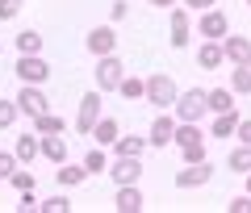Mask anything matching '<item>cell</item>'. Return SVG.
<instances>
[{"label": "cell", "mask_w": 251, "mask_h": 213, "mask_svg": "<svg viewBox=\"0 0 251 213\" xmlns=\"http://www.w3.org/2000/svg\"><path fill=\"white\" fill-rule=\"evenodd\" d=\"M234 138H239V142H251V117H247V121H239V130H234Z\"/></svg>", "instance_id": "obj_40"}, {"label": "cell", "mask_w": 251, "mask_h": 213, "mask_svg": "<svg viewBox=\"0 0 251 213\" xmlns=\"http://www.w3.org/2000/svg\"><path fill=\"white\" fill-rule=\"evenodd\" d=\"M201 138H205V134H201V121H180V125H176V142H172V146L180 151V146H193V142H201Z\"/></svg>", "instance_id": "obj_26"}, {"label": "cell", "mask_w": 251, "mask_h": 213, "mask_svg": "<svg viewBox=\"0 0 251 213\" xmlns=\"http://www.w3.org/2000/svg\"><path fill=\"white\" fill-rule=\"evenodd\" d=\"M234 105V88H209V113H230Z\"/></svg>", "instance_id": "obj_28"}, {"label": "cell", "mask_w": 251, "mask_h": 213, "mask_svg": "<svg viewBox=\"0 0 251 213\" xmlns=\"http://www.w3.org/2000/svg\"><path fill=\"white\" fill-rule=\"evenodd\" d=\"M113 184H138L143 180V159L138 155H113V163H109V171H105Z\"/></svg>", "instance_id": "obj_8"}, {"label": "cell", "mask_w": 251, "mask_h": 213, "mask_svg": "<svg viewBox=\"0 0 251 213\" xmlns=\"http://www.w3.org/2000/svg\"><path fill=\"white\" fill-rule=\"evenodd\" d=\"M25 0H0V21H17Z\"/></svg>", "instance_id": "obj_35"}, {"label": "cell", "mask_w": 251, "mask_h": 213, "mask_svg": "<svg viewBox=\"0 0 251 213\" xmlns=\"http://www.w3.org/2000/svg\"><path fill=\"white\" fill-rule=\"evenodd\" d=\"M84 46H88L92 59H100V54H117V29H113V21H109V25H92L88 38H84Z\"/></svg>", "instance_id": "obj_10"}, {"label": "cell", "mask_w": 251, "mask_h": 213, "mask_svg": "<svg viewBox=\"0 0 251 213\" xmlns=\"http://www.w3.org/2000/svg\"><path fill=\"white\" fill-rule=\"evenodd\" d=\"M176 96H180V88H176V80H172L168 71H151L147 75V105H155L163 113V109L176 105Z\"/></svg>", "instance_id": "obj_3"}, {"label": "cell", "mask_w": 251, "mask_h": 213, "mask_svg": "<svg viewBox=\"0 0 251 213\" xmlns=\"http://www.w3.org/2000/svg\"><path fill=\"white\" fill-rule=\"evenodd\" d=\"M109 163H113V159H109V151H105V146H92V151L84 155V167H88V176H105V171H109Z\"/></svg>", "instance_id": "obj_27"}, {"label": "cell", "mask_w": 251, "mask_h": 213, "mask_svg": "<svg viewBox=\"0 0 251 213\" xmlns=\"http://www.w3.org/2000/svg\"><path fill=\"white\" fill-rule=\"evenodd\" d=\"M42 159H50L54 167L67 163V138L63 134H42Z\"/></svg>", "instance_id": "obj_18"}, {"label": "cell", "mask_w": 251, "mask_h": 213, "mask_svg": "<svg viewBox=\"0 0 251 213\" xmlns=\"http://www.w3.org/2000/svg\"><path fill=\"white\" fill-rule=\"evenodd\" d=\"M147 146H151V142H147V138H138V134H122V138H117L113 146H109V151H113V155H138V159H143V151H147Z\"/></svg>", "instance_id": "obj_23"}, {"label": "cell", "mask_w": 251, "mask_h": 213, "mask_svg": "<svg viewBox=\"0 0 251 213\" xmlns=\"http://www.w3.org/2000/svg\"><path fill=\"white\" fill-rule=\"evenodd\" d=\"M222 63H226L222 38H201V42H197V67L201 71H218Z\"/></svg>", "instance_id": "obj_13"}, {"label": "cell", "mask_w": 251, "mask_h": 213, "mask_svg": "<svg viewBox=\"0 0 251 213\" xmlns=\"http://www.w3.org/2000/svg\"><path fill=\"white\" fill-rule=\"evenodd\" d=\"M29 125H34L38 134H67V121H63L59 113H50V109H46V113H38Z\"/></svg>", "instance_id": "obj_24"}, {"label": "cell", "mask_w": 251, "mask_h": 213, "mask_svg": "<svg viewBox=\"0 0 251 213\" xmlns=\"http://www.w3.org/2000/svg\"><path fill=\"white\" fill-rule=\"evenodd\" d=\"M147 4H155V9H176L180 0H147Z\"/></svg>", "instance_id": "obj_41"}, {"label": "cell", "mask_w": 251, "mask_h": 213, "mask_svg": "<svg viewBox=\"0 0 251 213\" xmlns=\"http://www.w3.org/2000/svg\"><path fill=\"white\" fill-rule=\"evenodd\" d=\"M239 109H230V113H214V121H209V134L214 138H234V130H239Z\"/></svg>", "instance_id": "obj_21"}, {"label": "cell", "mask_w": 251, "mask_h": 213, "mask_svg": "<svg viewBox=\"0 0 251 213\" xmlns=\"http://www.w3.org/2000/svg\"><path fill=\"white\" fill-rule=\"evenodd\" d=\"M226 34H230V17H226L218 4L197 17V38H226Z\"/></svg>", "instance_id": "obj_12"}, {"label": "cell", "mask_w": 251, "mask_h": 213, "mask_svg": "<svg viewBox=\"0 0 251 213\" xmlns=\"http://www.w3.org/2000/svg\"><path fill=\"white\" fill-rule=\"evenodd\" d=\"M222 50H226V63H243V59H251V38L226 34L222 38Z\"/></svg>", "instance_id": "obj_16"}, {"label": "cell", "mask_w": 251, "mask_h": 213, "mask_svg": "<svg viewBox=\"0 0 251 213\" xmlns=\"http://www.w3.org/2000/svg\"><path fill=\"white\" fill-rule=\"evenodd\" d=\"M247 192H251V171H247Z\"/></svg>", "instance_id": "obj_42"}, {"label": "cell", "mask_w": 251, "mask_h": 213, "mask_svg": "<svg viewBox=\"0 0 251 213\" xmlns=\"http://www.w3.org/2000/svg\"><path fill=\"white\" fill-rule=\"evenodd\" d=\"M226 171H234V176H247V171H251V142L230 146V155H226Z\"/></svg>", "instance_id": "obj_20"}, {"label": "cell", "mask_w": 251, "mask_h": 213, "mask_svg": "<svg viewBox=\"0 0 251 213\" xmlns=\"http://www.w3.org/2000/svg\"><path fill=\"white\" fill-rule=\"evenodd\" d=\"M17 105H21V117H29V121H34L38 113H46V109H50V100H46L42 84H21V92H17Z\"/></svg>", "instance_id": "obj_11"}, {"label": "cell", "mask_w": 251, "mask_h": 213, "mask_svg": "<svg viewBox=\"0 0 251 213\" xmlns=\"http://www.w3.org/2000/svg\"><path fill=\"white\" fill-rule=\"evenodd\" d=\"M9 184L17 188V192H29V188H34V171H25V167H17V171H13V176H9Z\"/></svg>", "instance_id": "obj_33"}, {"label": "cell", "mask_w": 251, "mask_h": 213, "mask_svg": "<svg viewBox=\"0 0 251 213\" xmlns=\"http://www.w3.org/2000/svg\"><path fill=\"white\" fill-rule=\"evenodd\" d=\"M100 105H105V92L100 88H92V92H84L80 96V109H75V134H84V138H92V125L100 121Z\"/></svg>", "instance_id": "obj_4"}, {"label": "cell", "mask_w": 251, "mask_h": 213, "mask_svg": "<svg viewBox=\"0 0 251 213\" xmlns=\"http://www.w3.org/2000/svg\"><path fill=\"white\" fill-rule=\"evenodd\" d=\"M172 113L180 121H201V117H209V88H184L176 96V105H172Z\"/></svg>", "instance_id": "obj_1"}, {"label": "cell", "mask_w": 251, "mask_h": 213, "mask_svg": "<svg viewBox=\"0 0 251 213\" xmlns=\"http://www.w3.org/2000/svg\"><path fill=\"white\" fill-rule=\"evenodd\" d=\"M17 80L21 84H46L50 80V63L42 59V54H17Z\"/></svg>", "instance_id": "obj_9"}, {"label": "cell", "mask_w": 251, "mask_h": 213, "mask_svg": "<svg viewBox=\"0 0 251 213\" xmlns=\"http://www.w3.org/2000/svg\"><path fill=\"white\" fill-rule=\"evenodd\" d=\"M176 125H180V117L172 113V109H163V113H159V117L151 121V130H147V142H151L155 151L172 146V142H176Z\"/></svg>", "instance_id": "obj_6"}, {"label": "cell", "mask_w": 251, "mask_h": 213, "mask_svg": "<svg viewBox=\"0 0 251 213\" xmlns=\"http://www.w3.org/2000/svg\"><path fill=\"white\" fill-rule=\"evenodd\" d=\"M247 4H251V0H247Z\"/></svg>", "instance_id": "obj_44"}, {"label": "cell", "mask_w": 251, "mask_h": 213, "mask_svg": "<svg viewBox=\"0 0 251 213\" xmlns=\"http://www.w3.org/2000/svg\"><path fill=\"white\" fill-rule=\"evenodd\" d=\"M209 180H214V163L201 159V163H184V167L172 176V184H176L180 192H193V188H205Z\"/></svg>", "instance_id": "obj_5"}, {"label": "cell", "mask_w": 251, "mask_h": 213, "mask_svg": "<svg viewBox=\"0 0 251 213\" xmlns=\"http://www.w3.org/2000/svg\"><path fill=\"white\" fill-rule=\"evenodd\" d=\"M126 80V63L117 54H100L97 59V88L100 92H117V84Z\"/></svg>", "instance_id": "obj_7"}, {"label": "cell", "mask_w": 251, "mask_h": 213, "mask_svg": "<svg viewBox=\"0 0 251 213\" xmlns=\"http://www.w3.org/2000/svg\"><path fill=\"white\" fill-rule=\"evenodd\" d=\"M117 138H122V125H117V117H100V121L92 125V142H97V146H113Z\"/></svg>", "instance_id": "obj_19"}, {"label": "cell", "mask_w": 251, "mask_h": 213, "mask_svg": "<svg viewBox=\"0 0 251 213\" xmlns=\"http://www.w3.org/2000/svg\"><path fill=\"white\" fill-rule=\"evenodd\" d=\"M126 13H130V4H126V0H113V4H109V21H126Z\"/></svg>", "instance_id": "obj_38"}, {"label": "cell", "mask_w": 251, "mask_h": 213, "mask_svg": "<svg viewBox=\"0 0 251 213\" xmlns=\"http://www.w3.org/2000/svg\"><path fill=\"white\" fill-rule=\"evenodd\" d=\"M0 54H4V42H0Z\"/></svg>", "instance_id": "obj_43"}, {"label": "cell", "mask_w": 251, "mask_h": 213, "mask_svg": "<svg viewBox=\"0 0 251 213\" xmlns=\"http://www.w3.org/2000/svg\"><path fill=\"white\" fill-rule=\"evenodd\" d=\"M38 213H72V201H67V192H54V196H46L42 201V209Z\"/></svg>", "instance_id": "obj_30"}, {"label": "cell", "mask_w": 251, "mask_h": 213, "mask_svg": "<svg viewBox=\"0 0 251 213\" xmlns=\"http://www.w3.org/2000/svg\"><path fill=\"white\" fill-rule=\"evenodd\" d=\"M21 117V105H17V96L13 100H0V130H9L13 121Z\"/></svg>", "instance_id": "obj_31"}, {"label": "cell", "mask_w": 251, "mask_h": 213, "mask_svg": "<svg viewBox=\"0 0 251 213\" xmlns=\"http://www.w3.org/2000/svg\"><path fill=\"white\" fill-rule=\"evenodd\" d=\"M230 88H234V96H247L251 92V59L230 63Z\"/></svg>", "instance_id": "obj_22"}, {"label": "cell", "mask_w": 251, "mask_h": 213, "mask_svg": "<svg viewBox=\"0 0 251 213\" xmlns=\"http://www.w3.org/2000/svg\"><path fill=\"white\" fill-rule=\"evenodd\" d=\"M17 54H42V34L38 29H21L17 34Z\"/></svg>", "instance_id": "obj_29"}, {"label": "cell", "mask_w": 251, "mask_h": 213, "mask_svg": "<svg viewBox=\"0 0 251 213\" xmlns=\"http://www.w3.org/2000/svg\"><path fill=\"white\" fill-rule=\"evenodd\" d=\"M38 209H42V201L34 196V188H29V192H21V201H17V213H38Z\"/></svg>", "instance_id": "obj_36"}, {"label": "cell", "mask_w": 251, "mask_h": 213, "mask_svg": "<svg viewBox=\"0 0 251 213\" xmlns=\"http://www.w3.org/2000/svg\"><path fill=\"white\" fill-rule=\"evenodd\" d=\"M54 180H59V188H80L84 180H88V167L84 163H59V171H54Z\"/></svg>", "instance_id": "obj_15"}, {"label": "cell", "mask_w": 251, "mask_h": 213, "mask_svg": "<svg viewBox=\"0 0 251 213\" xmlns=\"http://www.w3.org/2000/svg\"><path fill=\"white\" fill-rule=\"evenodd\" d=\"M143 188H138V184H117V196H113V209L117 213H138V209H143Z\"/></svg>", "instance_id": "obj_14"}, {"label": "cell", "mask_w": 251, "mask_h": 213, "mask_svg": "<svg viewBox=\"0 0 251 213\" xmlns=\"http://www.w3.org/2000/svg\"><path fill=\"white\" fill-rule=\"evenodd\" d=\"M230 213H251V192H239V196H230V205H226Z\"/></svg>", "instance_id": "obj_37"}, {"label": "cell", "mask_w": 251, "mask_h": 213, "mask_svg": "<svg viewBox=\"0 0 251 213\" xmlns=\"http://www.w3.org/2000/svg\"><path fill=\"white\" fill-rule=\"evenodd\" d=\"M21 167V159H17V151H0V180H9L13 171Z\"/></svg>", "instance_id": "obj_32"}, {"label": "cell", "mask_w": 251, "mask_h": 213, "mask_svg": "<svg viewBox=\"0 0 251 213\" xmlns=\"http://www.w3.org/2000/svg\"><path fill=\"white\" fill-rule=\"evenodd\" d=\"M180 159H184V163H201V159H205V138L193 142V146H180Z\"/></svg>", "instance_id": "obj_34"}, {"label": "cell", "mask_w": 251, "mask_h": 213, "mask_svg": "<svg viewBox=\"0 0 251 213\" xmlns=\"http://www.w3.org/2000/svg\"><path fill=\"white\" fill-rule=\"evenodd\" d=\"M117 92H122L126 100H147V80H143V75H130V71H126V80L117 84Z\"/></svg>", "instance_id": "obj_25"}, {"label": "cell", "mask_w": 251, "mask_h": 213, "mask_svg": "<svg viewBox=\"0 0 251 213\" xmlns=\"http://www.w3.org/2000/svg\"><path fill=\"white\" fill-rule=\"evenodd\" d=\"M13 151H17V159H21V163H34L38 155H42V134H38V130L21 134V138H17V146H13Z\"/></svg>", "instance_id": "obj_17"}, {"label": "cell", "mask_w": 251, "mask_h": 213, "mask_svg": "<svg viewBox=\"0 0 251 213\" xmlns=\"http://www.w3.org/2000/svg\"><path fill=\"white\" fill-rule=\"evenodd\" d=\"M188 42H193V9L176 4V9H168V46L172 50H188Z\"/></svg>", "instance_id": "obj_2"}, {"label": "cell", "mask_w": 251, "mask_h": 213, "mask_svg": "<svg viewBox=\"0 0 251 213\" xmlns=\"http://www.w3.org/2000/svg\"><path fill=\"white\" fill-rule=\"evenodd\" d=\"M180 4H188V9H193V13H205V9H214L218 0H180Z\"/></svg>", "instance_id": "obj_39"}]
</instances>
